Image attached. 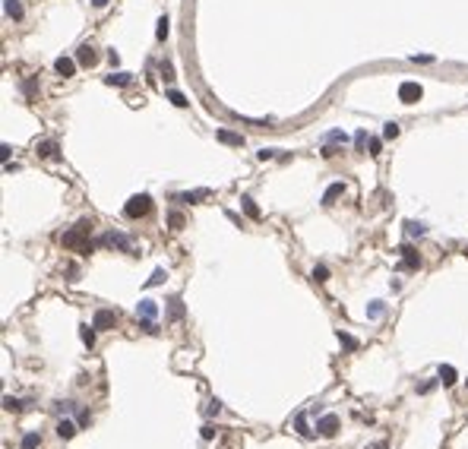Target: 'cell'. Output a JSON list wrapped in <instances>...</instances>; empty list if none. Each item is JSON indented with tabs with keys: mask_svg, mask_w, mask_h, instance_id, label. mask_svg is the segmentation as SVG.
<instances>
[{
	"mask_svg": "<svg viewBox=\"0 0 468 449\" xmlns=\"http://www.w3.org/2000/svg\"><path fill=\"white\" fill-rule=\"evenodd\" d=\"M89 231H83L79 224L76 228H70V231H64L60 234V244L67 247V250H79V253H89L92 250V244H89V237H86Z\"/></svg>",
	"mask_w": 468,
	"mask_h": 449,
	"instance_id": "cell-1",
	"label": "cell"
},
{
	"mask_svg": "<svg viewBox=\"0 0 468 449\" xmlns=\"http://www.w3.org/2000/svg\"><path fill=\"white\" fill-rule=\"evenodd\" d=\"M149 209H152V199H149L146 193L130 196V199H127V206H124L127 218H143V215H149Z\"/></svg>",
	"mask_w": 468,
	"mask_h": 449,
	"instance_id": "cell-2",
	"label": "cell"
},
{
	"mask_svg": "<svg viewBox=\"0 0 468 449\" xmlns=\"http://www.w3.org/2000/svg\"><path fill=\"white\" fill-rule=\"evenodd\" d=\"M98 244L101 247H117V250H127V253H133V244H130V237L120 234V231H108L98 237Z\"/></svg>",
	"mask_w": 468,
	"mask_h": 449,
	"instance_id": "cell-3",
	"label": "cell"
},
{
	"mask_svg": "<svg viewBox=\"0 0 468 449\" xmlns=\"http://www.w3.org/2000/svg\"><path fill=\"white\" fill-rule=\"evenodd\" d=\"M92 326L95 329H114L117 326V310H98L92 316Z\"/></svg>",
	"mask_w": 468,
	"mask_h": 449,
	"instance_id": "cell-4",
	"label": "cell"
},
{
	"mask_svg": "<svg viewBox=\"0 0 468 449\" xmlns=\"http://www.w3.org/2000/svg\"><path fill=\"white\" fill-rule=\"evenodd\" d=\"M316 434H320V437H335V434H339V418H335V415H323L320 421H316Z\"/></svg>",
	"mask_w": 468,
	"mask_h": 449,
	"instance_id": "cell-5",
	"label": "cell"
},
{
	"mask_svg": "<svg viewBox=\"0 0 468 449\" xmlns=\"http://www.w3.org/2000/svg\"><path fill=\"white\" fill-rule=\"evenodd\" d=\"M421 95H424V89H421L418 83H402V86H399V98H402L405 105H415Z\"/></svg>",
	"mask_w": 468,
	"mask_h": 449,
	"instance_id": "cell-6",
	"label": "cell"
},
{
	"mask_svg": "<svg viewBox=\"0 0 468 449\" xmlns=\"http://www.w3.org/2000/svg\"><path fill=\"white\" fill-rule=\"evenodd\" d=\"M399 253H402V269H418V266H421V256H418V250H415V247L402 244V247H399Z\"/></svg>",
	"mask_w": 468,
	"mask_h": 449,
	"instance_id": "cell-7",
	"label": "cell"
},
{
	"mask_svg": "<svg viewBox=\"0 0 468 449\" xmlns=\"http://www.w3.org/2000/svg\"><path fill=\"white\" fill-rule=\"evenodd\" d=\"M76 57H79V64H83V67H95L98 54H95V48H92V45H83V48L76 51Z\"/></svg>",
	"mask_w": 468,
	"mask_h": 449,
	"instance_id": "cell-8",
	"label": "cell"
},
{
	"mask_svg": "<svg viewBox=\"0 0 468 449\" xmlns=\"http://www.w3.org/2000/svg\"><path fill=\"white\" fill-rule=\"evenodd\" d=\"M76 427H79L76 421H70V418H60V421H57V437H60V440H70L73 434H76Z\"/></svg>",
	"mask_w": 468,
	"mask_h": 449,
	"instance_id": "cell-9",
	"label": "cell"
},
{
	"mask_svg": "<svg viewBox=\"0 0 468 449\" xmlns=\"http://www.w3.org/2000/svg\"><path fill=\"white\" fill-rule=\"evenodd\" d=\"M54 70H57V76H64V79H70L73 73H76V64H73L70 57H57V64H54Z\"/></svg>",
	"mask_w": 468,
	"mask_h": 449,
	"instance_id": "cell-10",
	"label": "cell"
},
{
	"mask_svg": "<svg viewBox=\"0 0 468 449\" xmlns=\"http://www.w3.org/2000/svg\"><path fill=\"white\" fill-rule=\"evenodd\" d=\"M155 313H158V304H155V301H139L136 316H143V320H155Z\"/></svg>",
	"mask_w": 468,
	"mask_h": 449,
	"instance_id": "cell-11",
	"label": "cell"
},
{
	"mask_svg": "<svg viewBox=\"0 0 468 449\" xmlns=\"http://www.w3.org/2000/svg\"><path fill=\"white\" fill-rule=\"evenodd\" d=\"M218 142H225V146H244V136L240 133H231V130H218Z\"/></svg>",
	"mask_w": 468,
	"mask_h": 449,
	"instance_id": "cell-12",
	"label": "cell"
},
{
	"mask_svg": "<svg viewBox=\"0 0 468 449\" xmlns=\"http://www.w3.org/2000/svg\"><path fill=\"white\" fill-rule=\"evenodd\" d=\"M294 430H297L301 437H313V430H310V424H307V415H304V411H297V415H294Z\"/></svg>",
	"mask_w": 468,
	"mask_h": 449,
	"instance_id": "cell-13",
	"label": "cell"
},
{
	"mask_svg": "<svg viewBox=\"0 0 468 449\" xmlns=\"http://www.w3.org/2000/svg\"><path fill=\"white\" fill-rule=\"evenodd\" d=\"M437 373H440V383H443V386H453V383L459 380V377H456V367H449V364H440Z\"/></svg>",
	"mask_w": 468,
	"mask_h": 449,
	"instance_id": "cell-14",
	"label": "cell"
},
{
	"mask_svg": "<svg viewBox=\"0 0 468 449\" xmlns=\"http://www.w3.org/2000/svg\"><path fill=\"white\" fill-rule=\"evenodd\" d=\"M342 193H345V183H332V187H329V190L323 193V202L329 206V202H335V199H339Z\"/></svg>",
	"mask_w": 468,
	"mask_h": 449,
	"instance_id": "cell-15",
	"label": "cell"
},
{
	"mask_svg": "<svg viewBox=\"0 0 468 449\" xmlns=\"http://www.w3.org/2000/svg\"><path fill=\"white\" fill-rule=\"evenodd\" d=\"M240 209H244V215H250V218H259V206L250 196H240Z\"/></svg>",
	"mask_w": 468,
	"mask_h": 449,
	"instance_id": "cell-16",
	"label": "cell"
},
{
	"mask_svg": "<svg viewBox=\"0 0 468 449\" xmlns=\"http://www.w3.org/2000/svg\"><path fill=\"white\" fill-rule=\"evenodd\" d=\"M4 10H7V16H13V19H23V4L19 0H4Z\"/></svg>",
	"mask_w": 468,
	"mask_h": 449,
	"instance_id": "cell-17",
	"label": "cell"
},
{
	"mask_svg": "<svg viewBox=\"0 0 468 449\" xmlns=\"http://www.w3.org/2000/svg\"><path fill=\"white\" fill-rule=\"evenodd\" d=\"M130 79H133L130 73H111L105 83H108V86H130Z\"/></svg>",
	"mask_w": 468,
	"mask_h": 449,
	"instance_id": "cell-18",
	"label": "cell"
},
{
	"mask_svg": "<svg viewBox=\"0 0 468 449\" xmlns=\"http://www.w3.org/2000/svg\"><path fill=\"white\" fill-rule=\"evenodd\" d=\"M184 316V304L177 301V297H171V304H168V320H180Z\"/></svg>",
	"mask_w": 468,
	"mask_h": 449,
	"instance_id": "cell-19",
	"label": "cell"
},
{
	"mask_svg": "<svg viewBox=\"0 0 468 449\" xmlns=\"http://www.w3.org/2000/svg\"><path fill=\"white\" fill-rule=\"evenodd\" d=\"M339 342H342L345 351H358V339H354V335H348V332H342V329H339Z\"/></svg>",
	"mask_w": 468,
	"mask_h": 449,
	"instance_id": "cell-20",
	"label": "cell"
},
{
	"mask_svg": "<svg viewBox=\"0 0 468 449\" xmlns=\"http://www.w3.org/2000/svg\"><path fill=\"white\" fill-rule=\"evenodd\" d=\"M348 136L342 133V130H329V133L323 136V146H335V142H345Z\"/></svg>",
	"mask_w": 468,
	"mask_h": 449,
	"instance_id": "cell-21",
	"label": "cell"
},
{
	"mask_svg": "<svg viewBox=\"0 0 468 449\" xmlns=\"http://www.w3.org/2000/svg\"><path fill=\"white\" fill-rule=\"evenodd\" d=\"M405 231H408L411 237H421V234H427V224H421V221H405Z\"/></svg>",
	"mask_w": 468,
	"mask_h": 449,
	"instance_id": "cell-22",
	"label": "cell"
},
{
	"mask_svg": "<svg viewBox=\"0 0 468 449\" xmlns=\"http://www.w3.org/2000/svg\"><path fill=\"white\" fill-rule=\"evenodd\" d=\"M168 23H171L168 16H161V19H158V29H155V38H158V42H165L168 32H171V26H168Z\"/></svg>",
	"mask_w": 468,
	"mask_h": 449,
	"instance_id": "cell-23",
	"label": "cell"
},
{
	"mask_svg": "<svg viewBox=\"0 0 468 449\" xmlns=\"http://www.w3.org/2000/svg\"><path fill=\"white\" fill-rule=\"evenodd\" d=\"M202 196H209V190H193V193H180L177 199H180V202H199Z\"/></svg>",
	"mask_w": 468,
	"mask_h": 449,
	"instance_id": "cell-24",
	"label": "cell"
},
{
	"mask_svg": "<svg viewBox=\"0 0 468 449\" xmlns=\"http://www.w3.org/2000/svg\"><path fill=\"white\" fill-rule=\"evenodd\" d=\"M165 95H168V101H171V105H177V108H187V98L180 95V92H177V89H168V92H165Z\"/></svg>",
	"mask_w": 468,
	"mask_h": 449,
	"instance_id": "cell-25",
	"label": "cell"
},
{
	"mask_svg": "<svg viewBox=\"0 0 468 449\" xmlns=\"http://www.w3.org/2000/svg\"><path fill=\"white\" fill-rule=\"evenodd\" d=\"M38 155H45V158H57V146H54V142H42V146H38Z\"/></svg>",
	"mask_w": 468,
	"mask_h": 449,
	"instance_id": "cell-26",
	"label": "cell"
},
{
	"mask_svg": "<svg viewBox=\"0 0 468 449\" xmlns=\"http://www.w3.org/2000/svg\"><path fill=\"white\" fill-rule=\"evenodd\" d=\"M38 443H42V434H26L23 437V449H35Z\"/></svg>",
	"mask_w": 468,
	"mask_h": 449,
	"instance_id": "cell-27",
	"label": "cell"
},
{
	"mask_svg": "<svg viewBox=\"0 0 468 449\" xmlns=\"http://www.w3.org/2000/svg\"><path fill=\"white\" fill-rule=\"evenodd\" d=\"M383 310H386V304H383V301H373V304L367 307V316H373V320H377V316H383Z\"/></svg>",
	"mask_w": 468,
	"mask_h": 449,
	"instance_id": "cell-28",
	"label": "cell"
},
{
	"mask_svg": "<svg viewBox=\"0 0 468 449\" xmlns=\"http://www.w3.org/2000/svg\"><path fill=\"white\" fill-rule=\"evenodd\" d=\"M354 146H358V149H367V146H370L367 130H358V133H354Z\"/></svg>",
	"mask_w": 468,
	"mask_h": 449,
	"instance_id": "cell-29",
	"label": "cell"
},
{
	"mask_svg": "<svg viewBox=\"0 0 468 449\" xmlns=\"http://www.w3.org/2000/svg\"><path fill=\"white\" fill-rule=\"evenodd\" d=\"M165 282V269H155L152 275H149V282H146V288H152V285H161Z\"/></svg>",
	"mask_w": 468,
	"mask_h": 449,
	"instance_id": "cell-30",
	"label": "cell"
},
{
	"mask_svg": "<svg viewBox=\"0 0 468 449\" xmlns=\"http://www.w3.org/2000/svg\"><path fill=\"white\" fill-rule=\"evenodd\" d=\"M79 339H83V342H86V345L92 348V345H95V332H92L89 326H83V329H79Z\"/></svg>",
	"mask_w": 468,
	"mask_h": 449,
	"instance_id": "cell-31",
	"label": "cell"
},
{
	"mask_svg": "<svg viewBox=\"0 0 468 449\" xmlns=\"http://www.w3.org/2000/svg\"><path fill=\"white\" fill-rule=\"evenodd\" d=\"M168 221H171V228H174V231H180V228H184V215H180V212H171V215H168Z\"/></svg>",
	"mask_w": 468,
	"mask_h": 449,
	"instance_id": "cell-32",
	"label": "cell"
},
{
	"mask_svg": "<svg viewBox=\"0 0 468 449\" xmlns=\"http://www.w3.org/2000/svg\"><path fill=\"white\" fill-rule=\"evenodd\" d=\"M383 136H386V139H396V136H399V124H386V127H383Z\"/></svg>",
	"mask_w": 468,
	"mask_h": 449,
	"instance_id": "cell-33",
	"label": "cell"
},
{
	"mask_svg": "<svg viewBox=\"0 0 468 449\" xmlns=\"http://www.w3.org/2000/svg\"><path fill=\"white\" fill-rule=\"evenodd\" d=\"M326 278H329V269H326V266H316V269H313V282H326Z\"/></svg>",
	"mask_w": 468,
	"mask_h": 449,
	"instance_id": "cell-34",
	"label": "cell"
},
{
	"mask_svg": "<svg viewBox=\"0 0 468 449\" xmlns=\"http://www.w3.org/2000/svg\"><path fill=\"white\" fill-rule=\"evenodd\" d=\"M367 152H370V155H380V152H383V142H380V139H370Z\"/></svg>",
	"mask_w": 468,
	"mask_h": 449,
	"instance_id": "cell-35",
	"label": "cell"
},
{
	"mask_svg": "<svg viewBox=\"0 0 468 449\" xmlns=\"http://www.w3.org/2000/svg\"><path fill=\"white\" fill-rule=\"evenodd\" d=\"M161 76H165V83H171V79H174V70H171V64H161Z\"/></svg>",
	"mask_w": 468,
	"mask_h": 449,
	"instance_id": "cell-36",
	"label": "cell"
},
{
	"mask_svg": "<svg viewBox=\"0 0 468 449\" xmlns=\"http://www.w3.org/2000/svg\"><path fill=\"white\" fill-rule=\"evenodd\" d=\"M4 408H7V411H16V408H19V399H13V396H7V399H4Z\"/></svg>",
	"mask_w": 468,
	"mask_h": 449,
	"instance_id": "cell-37",
	"label": "cell"
},
{
	"mask_svg": "<svg viewBox=\"0 0 468 449\" xmlns=\"http://www.w3.org/2000/svg\"><path fill=\"white\" fill-rule=\"evenodd\" d=\"M199 434H202V440H212V437H215V427H212V424H206Z\"/></svg>",
	"mask_w": 468,
	"mask_h": 449,
	"instance_id": "cell-38",
	"label": "cell"
},
{
	"mask_svg": "<svg viewBox=\"0 0 468 449\" xmlns=\"http://www.w3.org/2000/svg\"><path fill=\"white\" fill-rule=\"evenodd\" d=\"M206 411H209V415H218V411H221V402H218V399H212V402H209V408H206Z\"/></svg>",
	"mask_w": 468,
	"mask_h": 449,
	"instance_id": "cell-39",
	"label": "cell"
},
{
	"mask_svg": "<svg viewBox=\"0 0 468 449\" xmlns=\"http://www.w3.org/2000/svg\"><path fill=\"white\" fill-rule=\"evenodd\" d=\"M256 155H259V161H266V158H272L275 152H272V149H259V152H256Z\"/></svg>",
	"mask_w": 468,
	"mask_h": 449,
	"instance_id": "cell-40",
	"label": "cell"
},
{
	"mask_svg": "<svg viewBox=\"0 0 468 449\" xmlns=\"http://www.w3.org/2000/svg\"><path fill=\"white\" fill-rule=\"evenodd\" d=\"M67 278H70V282H76V278H79V269L70 266V269H67Z\"/></svg>",
	"mask_w": 468,
	"mask_h": 449,
	"instance_id": "cell-41",
	"label": "cell"
},
{
	"mask_svg": "<svg viewBox=\"0 0 468 449\" xmlns=\"http://www.w3.org/2000/svg\"><path fill=\"white\" fill-rule=\"evenodd\" d=\"M411 60H418V64H430L434 57H430V54H415V57H411Z\"/></svg>",
	"mask_w": 468,
	"mask_h": 449,
	"instance_id": "cell-42",
	"label": "cell"
},
{
	"mask_svg": "<svg viewBox=\"0 0 468 449\" xmlns=\"http://www.w3.org/2000/svg\"><path fill=\"white\" fill-rule=\"evenodd\" d=\"M92 7H108V0H92Z\"/></svg>",
	"mask_w": 468,
	"mask_h": 449,
	"instance_id": "cell-43",
	"label": "cell"
},
{
	"mask_svg": "<svg viewBox=\"0 0 468 449\" xmlns=\"http://www.w3.org/2000/svg\"><path fill=\"white\" fill-rule=\"evenodd\" d=\"M370 449H386V446H383V443H373V446H370Z\"/></svg>",
	"mask_w": 468,
	"mask_h": 449,
	"instance_id": "cell-44",
	"label": "cell"
}]
</instances>
